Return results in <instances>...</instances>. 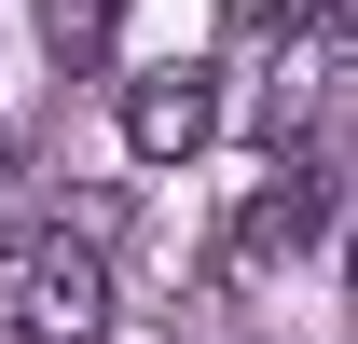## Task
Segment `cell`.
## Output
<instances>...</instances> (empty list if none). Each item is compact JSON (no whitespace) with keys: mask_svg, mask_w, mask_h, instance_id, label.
Returning <instances> with one entry per match:
<instances>
[{"mask_svg":"<svg viewBox=\"0 0 358 344\" xmlns=\"http://www.w3.org/2000/svg\"><path fill=\"white\" fill-rule=\"evenodd\" d=\"M0 317H14L28 344H96L110 331V261H96L69 220H42V234L0 248Z\"/></svg>","mask_w":358,"mask_h":344,"instance_id":"cell-1","label":"cell"},{"mask_svg":"<svg viewBox=\"0 0 358 344\" xmlns=\"http://www.w3.org/2000/svg\"><path fill=\"white\" fill-rule=\"evenodd\" d=\"M317 234H331V166H317V152H275V179L262 193H248V207H234V275H275V261H303Z\"/></svg>","mask_w":358,"mask_h":344,"instance_id":"cell-2","label":"cell"},{"mask_svg":"<svg viewBox=\"0 0 358 344\" xmlns=\"http://www.w3.org/2000/svg\"><path fill=\"white\" fill-rule=\"evenodd\" d=\"M221 138V83L207 69H152V83H124V152L138 166H193Z\"/></svg>","mask_w":358,"mask_h":344,"instance_id":"cell-3","label":"cell"},{"mask_svg":"<svg viewBox=\"0 0 358 344\" xmlns=\"http://www.w3.org/2000/svg\"><path fill=\"white\" fill-rule=\"evenodd\" d=\"M42 42H55V69H110V42H124V0H42Z\"/></svg>","mask_w":358,"mask_h":344,"instance_id":"cell-4","label":"cell"},{"mask_svg":"<svg viewBox=\"0 0 358 344\" xmlns=\"http://www.w3.org/2000/svg\"><path fill=\"white\" fill-rule=\"evenodd\" d=\"M317 55H331V69H358V0H331V14H317Z\"/></svg>","mask_w":358,"mask_h":344,"instance_id":"cell-5","label":"cell"}]
</instances>
